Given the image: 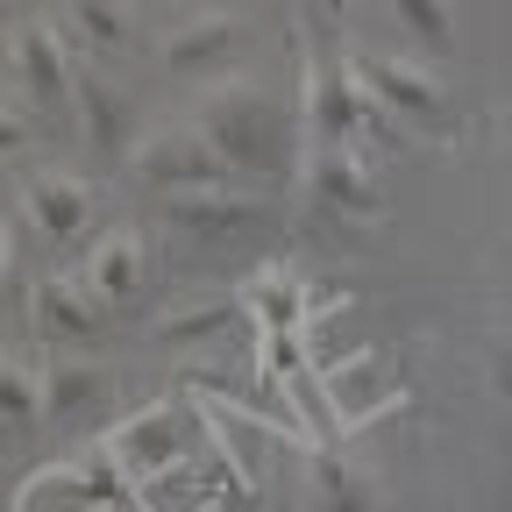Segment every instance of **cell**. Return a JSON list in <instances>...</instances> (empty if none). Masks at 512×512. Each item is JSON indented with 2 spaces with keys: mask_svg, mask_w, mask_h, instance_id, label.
Instances as JSON below:
<instances>
[{
  "mask_svg": "<svg viewBox=\"0 0 512 512\" xmlns=\"http://www.w3.org/2000/svg\"><path fill=\"white\" fill-rule=\"evenodd\" d=\"M185 121L207 136V150L228 164V178L256 185V178L285 171V100L271 86H256V79L235 72V79H221V86H207L200 100H192Z\"/></svg>",
  "mask_w": 512,
  "mask_h": 512,
  "instance_id": "cell-1",
  "label": "cell"
},
{
  "mask_svg": "<svg viewBox=\"0 0 512 512\" xmlns=\"http://www.w3.org/2000/svg\"><path fill=\"white\" fill-rule=\"evenodd\" d=\"M128 178H136L143 192H157V200H178V192H207V185H228V164L207 150V136L192 121H150L136 150L121 157Z\"/></svg>",
  "mask_w": 512,
  "mask_h": 512,
  "instance_id": "cell-2",
  "label": "cell"
},
{
  "mask_svg": "<svg viewBox=\"0 0 512 512\" xmlns=\"http://www.w3.org/2000/svg\"><path fill=\"white\" fill-rule=\"evenodd\" d=\"M299 200L313 221H377L384 214V192L377 171L363 157V143H306L299 157Z\"/></svg>",
  "mask_w": 512,
  "mask_h": 512,
  "instance_id": "cell-3",
  "label": "cell"
},
{
  "mask_svg": "<svg viewBox=\"0 0 512 512\" xmlns=\"http://www.w3.org/2000/svg\"><path fill=\"white\" fill-rule=\"evenodd\" d=\"M249 43V8H235V0H207V8H185L164 36H157V72L171 79H192V72H228V64L242 57Z\"/></svg>",
  "mask_w": 512,
  "mask_h": 512,
  "instance_id": "cell-4",
  "label": "cell"
},
{
  "mask_svg": "<svg viewBox=\"0 0 512 512\" xmlns=\"http://www.w3.org/2000/svg\"><path fill=\"white\" fill-rule=\"evenodd\" d=\"M356 57V79L370 93V107L384 121H420V128H441L448 121V86H441V64L427 57H392V50H349Z\"/></svg>",
  "mask_w": 512,
  "mask_h": 512,
  "instance_id": "cell-5",
  "label": "cell"
},
{
  "mask_svg": "<svg viewBox=\"0 0 512 512\" xmlns=\"http://www.w3.org/2000/svg\"><path fill=\"white\" fill-rule=\"evenodd\" d=\"M185 441H192L185 406L157 399V406H143V413L114 420V434H107V456L121 463V477H128V484H157L164 470H185Z\"/></svg>",
  "mask_w": 512,
  "mask_h": 512,
  "instance_id": "cell-6",
  "label": "cell"
},
{
  "mask_svg": "<svg viewBox=\"0 0 512 512\" xmlns=\"http://www.w3.org/2000/svg\"><path fill=\"white\" fill-rule=\"evenodd\" d=\"M271 221V200L256 185L228 178V185H207V192H178V200H164V228L192 235V242H242Z\"/></svg>",
  "mask_w": 512,
  "mask_h": 512,
  "instance_id": "cell-7",
  "label": "cell"
},
{
  "mask_svg": "<svg viewBox=\"0 0 512 512\" xmlns=\"http://www.w3.org/2000/svg\"><path fill=\"white\" fill-rule=\"evenodd\" d=\"M29 328L43 335V349H93L107 335V306L86 292L79 271H57V278H36L29 285Z\"/></svg>",
  "mask_w": 512,
  "mask_h": 512,
  "instance_id": "cell-8",
  "label": "cell"
},
{
  "mask_svg": "<svg viewBox=\"0 0 512 512\" xmlns=\"http://www.w3.org/2000/svg\"><path fill=\"white\" fill-rule=\"evenodd\" d=\"M8 57H15V79H22V93L36 100V107H72L79 100V72L86 64H72V43L57 36V22L50 15H29L15 36H8Z\"/></svg>",
  "mask_w": 512,
  "mask_h": 512,
  "instance_id": "cell-9",
  "label": "cell"
},
{
  "mask_svg": "<svg viewBox=\"0 0 512 512\" xmlns=\"http://www.w3.org/2000/svg\"><path fill=\"white\" fill-rule=\"evenodd\" d=\"M15 214H22V228L29 235H43V242H79L86 228H93V214H100V192L86 185V178H72V171H36V178H22V192H15Z\"/></svg>",
  "mask_w": 512,
  "mask_h": 512,
  "instance_id": "cell-10",
  "label": "cell"
},
{
  "mask_svg": "<svg viewBox=\"0 0 512 512\" xmlns=\"http://www.w3.org/2000/svg\"><path fill=\"white\" fill-rule=\"evenodd\" d=\"M242 320L256 335H306V313L320 306V285L292 264H264V271H249L242 278Z\"/></svg>",
  "mask_w": 512,
  "mask_h": 512,
  "instance_id": "cell-11",
  "label": "cell"
},
{
  "mask_svg": "<svg viewBox=\"0 0 512 512\" xmlns=\"http://www.w3.org/2000/svg\"><path fill=\"white\" fill-rule=\"evenodd\" d=\"M79 278H86V292L114 313V306H136L143 299V285H150V242H143V228H107L93 249H86V264H79Z\"/></svg>",
  "mask_w": 512,
  "mask_h": 512,
  "instance_id": "cell-12",
  "label": "cell"
},
{
  "mask_svg": "<svg viewBox=\"0 0 512 512\" xmlns=\"http://www.w3.org/2000/svg\"><path fill=\"white\" fill-rule=\"evenodd\" d=\"M242 320V299H221V292H200V299H178L171 313L150 320V342L171 349V356H200V349H221L228 328Z\"/></svg>",
  "mask_w": 512,
  "mask_h": 512,
  "instance_id": "cell-13",
  "label": "cell"
},
{
  "mask_svg": "<svg viewBox=\"0 0 512 512\" xmlns=\"http://www.w3.org/2000/svg\"><path fill=\"white\" fill-rule=\"evenodd\" d=\"M72 114H79V136H86V150H100V157H128L136 150V136L143 128H128V100L114 93V79L100 72V64H86L79 72V100H72Z\"/></svg>",
  "mask_w": 512,
  "mask_h": 512,
  "instance_id": "cell-14",
  "label": "cell"
},
{
  "mask_svg": "<svg viewBox=\"0 0 512 512\" xmlns=\"http://www.w3.org/2000/svg\"><path fill=\"white\" fill-rule=\"evenodd\" d=\"M107 363L100 356H79V349H50L43 356V413L50 420H79L86 406L107 399Z\"/></svg>",
  "mask_w": 512,
  "mask_h": 512,
  "instance_id": "cell-15",
  "label": "cell"
},
{
  "mask_svg": "<svg viewBox=\"0 0 512 512\" xmlns=\"http://www.w3.org/2000/svg\"><path fill=\"white\" fill-rule=\"evenodd\" d=\"M384 15L399 22V36H406L427 64H448V57H456V0H384Z\"/></svg>",
  "mask_w": 512,
  "mask_h": 512,
  "instance_id": "cell-16",
  "label": "cell"
},
{
  "mask_svg": "<svg viewBox=\"0 0 512 512\" xmlns=\"http://www.w3.org/2000/svg\"><path fill=\"white\" fill-rule=\"evenodd\" d=\"M72 8V22H79V36H86V50H128L143 36V8L136 0H64Z\"/></svg>",
  "mask_w": 512,
  "mask_h": 512,
  "instance_id": "cell-17",
  "label": "cell"
},
{
  "mask_svg": "<svg viewBox=\"0 0 512 512\" xmlns=\"http://www.w3.org/2000/svg\"><path fill=\"white\" fill-rule=\"evenodd\" d=\"M313 512H377L363 470L335 448H313Z\"/></svg>",
  "mask_w": 512,
  "mask_h": 512,
  "instance_id": "cell-18",
  "label": "cell"
},
{
  "mask_svg": "<svg viewBox=\"0 0 512 512\" xmlns=\"http://www.w3.org/2000/svg\"><path fill=\"white\" fill-rule=\"evenodd\" d=\"M43 420V363L0 356V427H36Z\"/></svg>",
  "mask_w": 512,
  "mask_h": 512,
  "instance_id": "cell-19",
  "label": "cell"
},
{
  "mask_svg": "<svg viewBox=\"0 0 512 512\" xmlns=\"http://www.w3.org/2000/svg\"><path fill=\"white\" fill-rule=\"evenodd\" d=\"M29 150V121H22V107H0V164H15Z\"/></svg>",
  "mask_w": 512,
  "mask_h": 512,
  "instance_id": "cell-20",
  "label": "cell"
},
{
  "mask_svg": "<svg viewBox=\"0 0 512 512\" xmlns=\"http://www.w3.org/2000/svg\"><path fill=\"white\" fill-rule=\"evenodd\" d=\"M15 271V242H8V228H0V278Z\"/></svg>",
  "mask_w": 512,
  "mask_h": 512,
  "instance_id": "cell-21",
  "label": "cell"
}]
</instances>
